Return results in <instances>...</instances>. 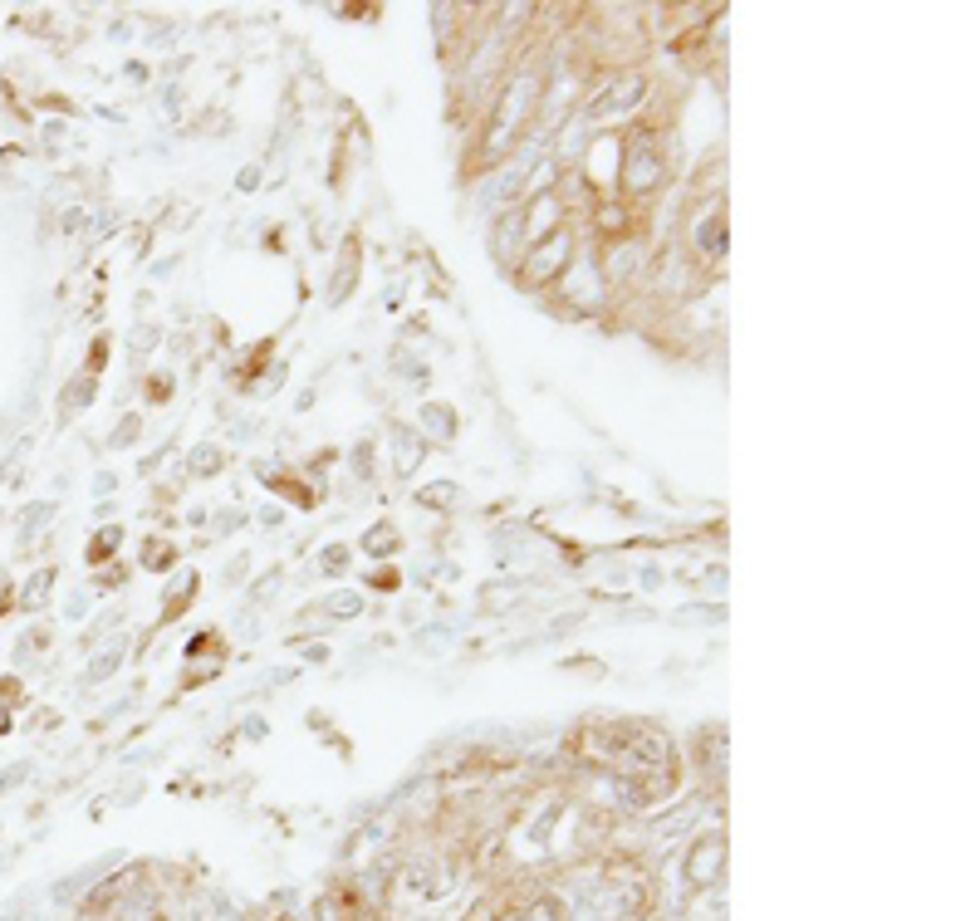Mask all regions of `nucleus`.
I'll list each match as a JSON object with an SVG mask.
<instances>
[{
  "label": "nucleus",
  "mask_w": 980,
  "mask_h": 921,
  "mask_svg": "<svg viewBox=\"0 0 980 921\" xmlns=\"http://www.w3.org/2000/svg\"><path fill=\"white\" fill-rule=\"evenodd\" d=\"M539 99H545V74H539V69H529V64H519L515 74L505 79V89L491 99L486 158H505V152L515 148V138H525V133H529Z\"/></svg>",
  "instance_id": "obj_1"
},
{
  "label": "nucleus",
  "mask_w": 980,
  "mask_h": 921,
  "mask_svg": "<svg viewBox=\"0 0 980 921\" xmlns=\"http://www.w3.org/2000/svg\"><path fill=\"white\" fill-rule=\"evenodd\" d=\"M663 182H667V162H663V152H657L653 133H633L628 143H623V186H628L633 196H653Z\"/></svg>",
  "instance_id": "obj_2"
},
{
  "label": "nucleus",
  "mask_w": 980,
  "mask_h": 921,
  "mask_svg": "<svg viewBox=\"0 0 980 921\" xmlns=\"http://www.w3.org/2000/svg\"><path fill=\"white\" fill-rule=\"evenodd\" d=\"M529 260H525V270H519V280L525 285H549V280H559V275H569V265H574V231L569 226H559V231H549L545 241H535L525 251Z\"/></svg>",
  "instance_id": "obj_3"
},
{
  "label": "nucleus",
  "mask_w": 980,
  "mask_h": 921,
  "mask_svg": "<svg viewBox=\"0 0 980 921\" xmlns=\"http://www.w3.org/2000/svg\"><path fill=\"white\" fill-rule=\"evenodd\" d=\"M643 99H647V74H613L608 84L588 99V118H594V123H613V118L633 113Z\"/></svg>",
  "instance_id": "obj_4"
},
{
  "label": "nucleus",
  "mask_w": 980,
  "mask_h": 921,
  "mask_svg": "<svg viewBox=\"0 0 980 921\" xmlns=\"http://www.w3.org/2000/svg\"><path fill=\"white\" fill-rule=\"evenodd\" d=\"M721 868H726V843L721 838H701V843L687 853V878L696 882V888H711V882H721Z\"/></svg>",
  "instance_id": "obj_5"
},
{
  "label": "nucleus",
  "mask_w": 980,
  "mask_h": 921,
  "mask_svg": "<svg viewBox=\"0 0 980 921\" xmlns=\"http://www.w3.org/2000/svg\"><path fill=\"white\" fill-rule=\"evenodd\" d=\"M491 251H495V260H505V265H511L515 255L529 251L525 211H505V216H495V226H491Z\"/></svg>",
  "instance_id": "obj_6"
},
{
  "label": "nucleus",
  "mask_w": 980,
  "mask_h": 921,
  "mask_svg": "<svg viewBox=\"0 0 980 921\" xmlns=\"http://www.w3.org/2000/svg\"><path fill=\"white\" fill-rule=\"evenodd\" d=\"M691 241H696V251L711 255V260L726 255V216H721V211H716V206L706 211V216L696 221V235H691Z\"/></svg>",
  "instance_id": "obj_7"
},
{
  "label": "nucleus",
  "mask_w": 980,
  "mask_h": 921,
  "mask_svg": "<svg viewBox=\"0 0 980 921\" xmlns=\"http://www.w3.org/2000/svg\"><path fill=\"white\" fill-rule=\"evenodd\" d=\"M353 285H358V245H348V251H344V265H339V275L329 280V300L344 304L353 294Z\"/></svg>",
  "instance_id": "obj_8"
},
{
  "label": "nucleus",
  "mask_w": 980,
  "mask_h": 921,
  "mask_svg": "<svg viewBox=\"0 0 980 921\" xmlns=\"http://www.w3.org/2000/svg\"><path fill=\"white\" fill-rule=\"evenodd\" d=\"M393 436H397V476H412V470L422 466V436H407L403 427Z\"/></svg>",
  "instance_id": "obj_9"
},
{
  "label": "nucleus",
  "mask_w": 980,
  "mask_h": 921,
  "mask_svg": "<svg viewBox=\"0 0 980 921\" xmlns=\"http://www.w3.org/2000/svg\"><path fill=\"white\" fill-rule=\"evenodd\" d=\"M50 588H54V569H40L26 584V594H20V608L26 613H34V608H44V598H50Z\"/></svg>",
  "instance_id": "obj_10"
},
{
  "label": "nucleus",
  "mask_w": 980,
  "mask_h": 921,
  "mask_svg": "<svg viewBox=\"0 0 980 921\" xmlns=\"http://www.w3.org/2000/svg\"><path fill=\"white\" fill-rule=\"evenodd\" d=\"M397 545H403V539L393 535V525H377V535L363 539V549H368V554H393Z\"/></svg>",
  "instance_id": "obj_11"
},
{
  "label": "nucleus",
  "mask_w": 980,
  "mask_h": 921,
  "mask_svg": "<svg viewBox=\"0 0 980 921\" xmlns=\"http://www.w3.org/2000/svg\"><path fill=\"white\" fill-rule=\"evenodd\" d=\"M559 917H564V907L554 902V897H539V902H529V912L519 921H559Z\"/></svg>",
  "instance_id": "obj_12"
},
{
  "label": "nucleus",
  "mask_w": 980,
  "mask_h": 921,
  "mask_svg": "<svg viewBox=\"0 0 980 921\" xmlns=\"http://www.w3.org/2000/svg\"><path fill=\"white\" fill-rule=\"evenodd\" d=\"M598 226L613 231V235H623V231H628V211H623V206H608V202H604V206H598Z\"/></svg>",
  "instance_id": "obj_13"
},
{
  "label": "nucleus",
  "mask_w": 980,
  "mask_h": 921,
  "mask_svg": "<svg viewBox=\"0 0 980 921\" xmlns=\"http://www.w3.org/2000/svg\"><path fill=\"white\" fill-rule=\"evenodd\" d=\"M118 539H123V529H103V535L89 545V559H93V564H99V559H109V554L118 549Z\"/></svg>",
  "instance_id": "obj_14"
},
{
  "label": "nucleus",
  "mask_w": 980,
  "mask_h": 921,
  "mask_svg": "<svg viewBox=\"0 0 980 921\" xmlns=\"http://www.w3.org/2000/svg\"><path fill=\"white\" fill-rule=\"evenodd\" d=\"M192 470H196V476H211V470H221V452H216V446H196Z\"/></svg>",
  "instance_id": "obj_15"
},
{
  "label": "nucleus",
  "mask_w": 980,
  "mask_h": 921,
  "mask_svg": "<svg viewBox=\"0 0 980 921\" xmlns=\"http://www.w3.org/2000/svg\"><path fill=\"white\" fill-rule=\"evenodd\" d=\"M427 422H432V427L442 432V436H452V432H456V422H446V407H427Z\"/></svg>",
  "instance_id": "obj_16"
},
{
  "label": "nucleus",
  "mask_w": 980,
  "mask_h": 921,
  "mask_svg": "<svg viewBox=\"0 0 980 921\" xmlns=\"http://www.w3.org/2000/svg\"><path fill=\"white\" fill-rule=\"evenodd\" d=\"M344 564H348V549H339V545H334V549H324V569H329V574H339Z\"/></svg>",
  "instance_id": "obj_17"
},
{
  "label": "nucleus",
  "mask_w": 980,
  "mask_h": 921,
  "mask_svg": "<svg viewBox=\"0 0 980 921\" xmlns=\"http://www.w3.org/2000/svg\"><path fill=\"white\" fill-rule=\"evenodd\" d=\"M422 500H427V505H446V500H456V486H432Z\"/></svg>",
  "instance_id": "obj_18"
},
{
  "label": "nucleus",
  "mask_w": 980,
  "mask_h": 921,
  "mask_svg": "<svg viewBox=\"0 0 980 921\" xmlns=\"http://www.w3.org/2000/svg\"><path fill=\"white\" fill-rule=\"evenodd\" d=\"M280 578H285V574H280V569H275V574H265V584H260V588H255V598H270V594H275V588H280Z\"/></svg>",
  "instance_id": "obj_19"
}]
</instances>
